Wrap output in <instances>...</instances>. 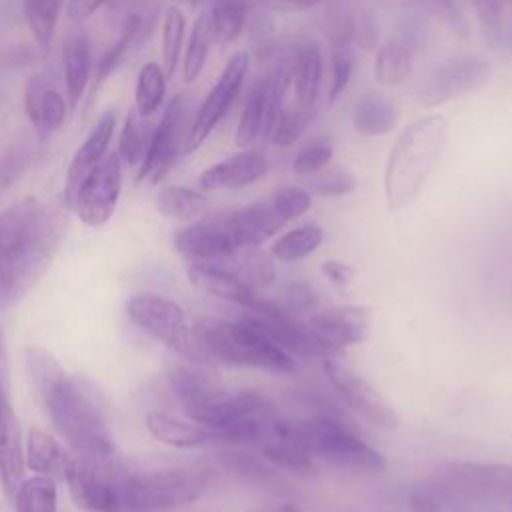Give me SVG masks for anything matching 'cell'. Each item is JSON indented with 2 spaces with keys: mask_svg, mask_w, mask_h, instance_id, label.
<instances>
[{
  "mask_svg": "<svg viewBox=\"0 0 512 512\" xmlns=\"http://www.w3.org/2000/svg\"><path fill=\"white\" fill-rule=\"evenodd\" d=\"M266 170V156L258 150L248 148L206 168L200 174L198 184L202 190H238L264 178Z\"/></svg>",
  "mask_w": 512,
  "mask_h": 512,
  "instance_id": "cell-20",
  "label": "cell"
},
{
  "mask_svg": "<svg viewBox=\"0 0 512 512\" xmlns=\"http://www.w3.org/2000/svg\"><path fill=\"white\" fill-rule=\"evenodd\" d=\"M166 92V74L156 62H148L140 68L136 80V112L140 116L154 114Z\"/></svg>",
  "mask_w": 512,
  "mask_h": 512,
  "instance_id": "cell-39",
  "label": "cell"
},
{
  "mask_svg": "<svg viewBox=\"0 0 512 512\" xmlns=\"http://www.w3.org/2000/svg\"><path fill=\"white\" fill-rule=\"evenodd\" d=\"M144 422H146V430L158 442L178 450H194V448H202L216 442L214 430L194 420H182L178 416H172L160 410H150Z\"/></svg>",
  "mask_w": 512,
  "mask_h": 512,
  "instance_id": "cell-26",
  "label": "cell"
},
{
  "mask_svg": "<svg viewBox=\"0 0 512 512\" xmlns=\"http://www.w3.org/2000/svg\"><path fill=\"white\" fill-rule=\"evenodd\" d=\"M270 10L258 6L248 14V44L260 62H270L278 52V40L274 36V22Z\"/></svg>",
  "mask_w": 512,
  "mask_h": 512,
  "instance_id": "cell-43",
  "label": "cell"
},
{
  "mask_svg": "<svg viewBox=\"0 0 512 512\" xmlns=\"http://www.w3.org/2000/svg\"><path fill=\"white\" fill-rule=\"evenodd\" d=\"M122 190V160L118 152H108L102 162L84 178L68 208L92 228L104 226L118 204Z\"/></svg>",
  "mask_w": 512,
  "mask_h": 512,
  "instance_id": "cell-11",
  "label": "cell"
},
{
  "mask_svg": "<svg viewBox=\"0 0 512 512\" xmlns=\"http://www.w3.org/2000/svg\"><path fill=\"white\" fill-rule=\"evenodd\" d=\"M504 2H506V0H504Z\"/></svg>",
  "mask_w": 512,
  "mask_h": 512,
  "instance_id": "cell-62",
  "label": "cell"
},
{
  "mask_svg": "<svg viewBox=\"0 0 512 512\" xmlns=\"http://www.w3.org/2000/svg\"><path fill=\"white\" fill-rule=\"evenodd\" d=\"M62 64H64V82L70 108L74 110L86 90L92 70L90 40L82 28H74L66 34L62 44Z\"/></svg>",
  "mask_w": 512,
  "mask_h": 512,
  "instance_id": "cell-28",
  "label": "cell"
},
{
  "mask_svg": "<svg viewBox=\"0 0 512 512\" xmlns=\"http://www.w3.org/2000/svg\"><path fill=\"white\" fill-rule=\"evenodd\" d=\"M62 232L58 214L34 196L0 214V312L16 306L44 276Z\"/></svg>",
  "mask_w": 512,
  "mask_h": 512,
  "instance_id": "cell-2",
  "label": "cell"
},
{
  "mask_svg": "<svg viewBox=\"0 0 512 512\" xmlns=\"http://www.w3.org/2000/svg\"><path fill=\"white\" fill-rule=\"evenodd\" d=\"M248 512H302V510L292 502H276V504H266V506L252 508Z\"/></svg>",
  "mask_w": 512,
  "mask_h": 512,
  "instance_id": "cell-57",
  "label": "cell"
},
{
  "mask_svg": "<svg viewBox=\"0 0 512 512\" xmlns=\"http://www.w3.org/2000/svg\"><path fill=\"white\" fill-rule=\"evenodd\" d=\"M24 470L26 460L20 422L4 390L0 392V484L6 496L12 498L16 494L20 482L24 480Z\"/></svg>",
  "mask_w": 512,
  "mask_h": 512,
  "instance_id": "cell-19",
  "label": "cell"
},
{
  "mask_svg": "<svg viewBox=\"0 0 512 512\" xmlns=\"http://www.w3.org/2000/svg\"><path fill=\"white\" fill-rule=\"evenodd\" d=\"M176 252L188 262H206L230 256L242 248L236 246L224 214L204 216L190 222L174 236Z\"/></svg>",
  "mask_w": 512,
  "mask_h": 512,
  "instance_id": "cell-17",
  "label": "cell"
},
{
  "mask_svg": "<svg viewBox=\"0 0 512 512\" xmlns=\"http://www.w3.org/2000/svg\"><path fill=\"white\" fill-rule=\"evenodd\" d=\"M502 42H506V44H508V48L512 50V28L504 34V40H502Z\"/></svg>",
  "mask_w": 512,
  "mask_h": 512,
  "instance_id": "cell-58",
  "label": "cell"
},
{
  "mask_svg": "<svg viewBox=\"0 0 512 512\" xmlns=\"http://www.w3.org/2000/svg\"><path fill=\"white\" fill-rule=\"evenodd\" d=\"M456 498L452 488L438 476L408 492V506L412 512H442V508Z\"/></svg>",
  "mask_w": 512,
  "mask_h": 512,
  "instance_id": "cell-46",
  "label": "cell"
},
{
  "mask_svg": "<svg viewBox=\"0 0 512 512\" xmlns=\"http://www.w3.org/2000/svg\"><path fill=\"white\" fill-rule=\"evenodd\" d=\"M396 122V106L380 94H364L354 104L352 126L362 136H384L394 130Z\"/></svg>",
  "mask_w": 512,
  "mask_h": 512,
  "instance_id": "cell-30",
  "label": "cell"
},
{
  "mask_svg": "<svg viewBox=\"0 0 512 512\" xmlns=\"http://www.w3.org/2000/svg\"><path fill=\"white\" fill-rule=\"evenodd\" d=\"M312 118H314V108H306L300 104H294L292 108L282 110L272 128L270 142L282 148L296 144L304 134V130L308 128V124L312 122Z\"/></svg>",
  "mask_w": 512,
  "mask_h": 512,
  "instance_id": "cell-45",
  "label": "cell"
},
{
  "mask_svg": "<svg viewBox=\"0 0 512 512\" xmlns=\"http://www.w3.org/2000/svg\"><path fill=\"white\" fill-rule=\"evenodd\" d=\"M6 390V384H4V380H2V376H0V392H4Z\"/></svg>",
  "mask_w": 512,
  "mask_h": 512,
  "instance_id": "cell-59",
  "label": "cell"
},
{
  "mask_svg": "<svg viewBox=\"0 0 512 512\" xmlns=\"http://www.w3.org/2000/svg\"><path fill=\"white\" fill-rule=\"evenodd\" d=\"M132 470L124 468L116 456H78L72 472L64 480L74 504L86 512H126V486Z\"/></svg>",
  "mask_w": 512,
  "mask_h": 512,
  "instance_id": "cell-7",
  "label": "cell"
},
{
  "mask_svg": "<svg viewBox=\"0 0 512 512\" xmlns=\"http://www.w3.org/2000/svg\"><path fill=\"white\" fill-rule=\"evenodd\" d=\"M268 430L282 438H288L312 456L324 458L340 468L362 472V474H382L388 468L386 458L364 442L344 420L324 414H312L308 418H280L276 416Z\"/></svg>",
  "mask_w": 512,
  "mask_h": 512,
  "instance_id": "cell-5",
  "label": "cell"
},
{
  "mask_svg": "<svg viewBox=\"0 0 512 512\" xmlns=\"http://www.w3.org/2000/svg\"><path fill=\"white\" fill-rule=\"evenodd\" d=\"M212 474L200 468H168L148 474L132 472L126 486V512H158L198 500Z\"/></svg>",
  "mask_w": 512,
  "mask_h": 512,
  "instance_id": "cell-6",
  "label": "cell"
},
{
  "mask_svg": "<svg viewBox=\"0 0 512 512\" xmlns=\"http://www.w3.org/2000/svg\"><path fill=\"white\" fill-rule=\"evenodd\" d=\"M186 274H188V280L196 288H200L212 296H218L222 300L234 302V304L246 308L250 314L260 312L266 302V296L258 294L256 288L248 286L230 268V264L226 262V256L218 258V260H206V262H188Z\"/></svg>",
  "mask_w": 512,
  "mask_h": 512,
  "instance_id": "cell-15",
  "label": "cell"
},
{
  "mask_svg": "<svg viewBox=\"0 0 512 512\" xmlns=\"http://www.w3.org/2000/svg\"><path fill=\"white\" fill-rule=\"evenodd\" d=\"M168 384L174 396L180 400L186 414L216 400L228 390L216 376L208 374L202 368V364L200 366L174 364L168 370Z\"/></svg>",
  "mask_w": 512,
  "mask_h": 512,
  "instance_id": "cell-25",
  "label": "cell"
},
{
  "mask_svg": "<svg viewBox=\"0 0 512 512\" xmlns=\"http://www.w3.org/2000/svg\"><path fill=\"white\" fill-rule=\"evenodd\" d=\"M190 124L186 98L182 94L174 96L168 102L160 122L152 130L150 146L138 170V182L148 180L150 184H158L170 172L178 156L184 154Z\"/></svg>",
  "mask_w": 512,
  "mask_h": 512,
  "instance_id": "cell-9",
  "label": "cell"
},
{
  "mask_svg": "<svg viewBox=\"0 0 512 512\" xmlns=\"http://www.w3.org/2000/svg\"><path fill=\"white\" fill-rule=\"evenodd\" d=\"M306 190L318 196H346L356 190V178L350 170L336 166L312 174V180Z\"/></svg>",
  "mask_w": 512,
  "mask_h": 512,
  "instance_id": "cell-48",
  "label": "cell"
},
{
  "mask_svg": "<svg viewBox=\"0 0 512 512\" xmlns=\"http://www.w3.org/2000/svg\"><path fill=\"white\" fill-rule=\"evenodd\" d=\"M184 30H186V18L182 10L178 6H168L162 22V70L166 78H170L176 70L180 50H182Z\"/></svg>",
  "mask_w": 512,
  "mask_h": 512,
  "instance_id": "cell-44",
  "label": "cell"
},
{
  "mask_svg": "<svg viewBox=\"0 0 512 512\" xmlns=\"http://www.w3.org/2000/svg\"><path fill=\"white\" fill-rule=\"evenodd\" d=\"M218 460L230 474L240 478L244 484H250L254 488H260L272 494L290 492L288 482L280 476L278 468L272 466L266 458H258L244 450L232 448V450L220 452Z\"/></svg>",
  "mask_w": 512,
  "mask_h": 512,
  "instance_id": "cell-27",
  "label": "cell"
},
{
  "mask_svg": "<svg viewBox=\"0 0 512 512\" xmlns=\"http://www.w3.org/2000/svg\"><path fill=\"white\" fill-rule=\"evenodd\" d=\"M448 138L450 122L440 114L418 118L400 132L384 170V196L390 210H402L420 196L446 152Z\"/></svg>",
  "mask_w": 512,
  "mask_h": 512,
  "instance_id": "cell-4",
  "label": "cell"
},
{
  "mask_svg": "<svg viewBox=\"0 0 512 512\" xmlns=\"http://www.w3.org/2000/svg\"><path fill=\"white\" fill-rule=\"evenodd\" d=\"M212 42H214V28H212V22H210L208 14L202 10L200 16L196 18L194 26H192L188 46H186V54H184L182 74H184L186 82H194L200 76V72L206 64Z\"/></svg>",
  "mask_w": 512,
  "mask_h": 512,
  "instance_id": "cell-37",
  "label": "cell"
},
{
  "mask_svg": "<svg viewBox=\"0 0 512 512\" xmlns=\"http://www.w3.org/2000/svg\"><path fill=\"white\" fill-rule=\"evenodd\" d=\"M156 208L168 218L180 222H196L206 216L208 200L198 190L186 186H166L156 194Z\"/></svg>",
  "mask_w": 512,
  "mask_h": 512,
  "instance_id": "cell-31",
  "label": "cell"
},
{
  "mask_svg": "<svg viewBox=\"0 0 512 512\" xmlns=\"http://www.w3.org/2000/svg\"><path fill=\"white\" fill-rule=\"evenodd\" d=\"M456 512H466V510H456Z\"/></svg>",
  "mask_w": 512,
  "mask_h": 512,
  "instance_id": "cell-61",
  "label": "cell"
},
{
  "mask_svg": "<svg viewBox=\"0 0 512 512\" xmlns=\"http://www.w3.org/2000/svg\"><path fill=\"white\" fill-rule=\"evenodd\" d=\"M322 242V228L316 224H302L272 244V254L280 260H300L312 254Z\"/></svg>",
  "mask_w": 512,
  "mask_h": 512,
  "instance_id": "cell-41",
  "label": "cell"
},
{
  "mask_svg": "<svg viewBox=\"0 0 512 512\" xmlns=\"http://www.w3.org/2000/svg\"><path fill=\"white\" fill-rule=\"evenodd\" d=\"M438 478L444 480L456 496H470V498L512 496L510 464L446 460L438 464Z\"/></svg>",
  "mask_w": 512,
  "mask_h": 512,
  "instance_id": "cell-14",
  "label": "cell"
},
{
  "mask_svg": "<svg viewBox=\"0 0 512 512\" xmlns=\"http://www.w3.org/2000/svg\"><path fill=\"white\" fill-rule=\"evenodd\" d=\"M116 126V116L112 110L104 112L96 126L90 130L86 140L80 144L76 154L72 156V162L68 166L66 174V186H64V202L70 206L76 190L84 182V178L102 162V158L108 154V144L112 140Z\"/></svg>",
  "mask_w": 512,
  "mask_h": 512,
  "instance_id": "cell-21",
  "label": "cell"
},
{
  "mask_svg": "<svg viewBox=\"0 0 512 512\" xmlns=\"http://www.w3.org/2000/svg\"><path fill=\"white\" fill-rule=\"evenodd\" d=\"M140 26H142V18L138 14H130L124 20L116 42L104 52V56L96 64V80H94L96 86H100L122 64V60L130 52V48H132V44H134V40L140 32Z\"/></svg>",
  "mask_w": 512,
  "mask_h": 512,
  "instance_id": "cell-42",
  "label": "cell"
},
{
  "mask_svg": "<svg viewBox=\"0 0 512 512\" xmlns=\"http://www.w3.org/2000/svg\"><path fill=\"white\" fill-rule=\"evenodd\" d=\"M354 72V56L352 48L330 50V88H328V102L334 104L350 84Z\"/></svg>",
  "mask_w": 512,
  "mask_h": 512,
  "instance_id": "cell-50",
  "label": "cell"
},
{
  "mask_svg": "<svg viewBox=\"0 0 512 512\" xmlns=\"http://www.w3.org/2000/svg\"><path fill=\"white\" fill-rule=\"evenodd\" d=\"M0 354H2V336H0Z\"/></svg>",
  "mask_w": 512,
  "mask_h": 512,
  "instance_id": "cell-60",
  "label": "cell"
},
{
  "mask_svg": "<svg viewBox=\"0 0 512 512\" xmlns=\"http://www.w3.org/2000/svg\"><path fill=\"white\" fill-rule=\"evenodd\" d=\"M324 372L332 388L342 396V400L366 422L382 430H396L400 418L392 404L356 370L336 362L332 358L324 360Z\"/></svg>",
  "mask_w": 512,
  "mask_h": 512,
  "instance_id": "cell-13",
  "label": "cell"
},
{
  "mask_svg": "<svg viewBox=\"0 0 512 512\" xmlns=\"http://www.w3.org/2000/svg\"><path fill=\"white\" fill-rule=\"evenodd\" d=\"M502 4H504V0H472L480 30L484 34V40L492 48H498L504 40Z\"/></svg>",
  "mask_w": 512,
  "mask_h": 512,
  "instance_id": "cell-49",
  "label": "cell"
},
{
  "mask_svg": "<svg viewBox=\"0 0 512 512\" xmlns=\"http://www.w3.org/2000/svg\"><path fill=\"white\" fill-rule=\"evenodd\" d=\"M264 98H266V78L260 76L248 88L244 108L236 128V144L242 148H250L258 140H262L264 128Z\"/></svg>",
  "mask_w": 512,
  "mask_h": 512,
  "instance_id": "cell-32",
  "label": "cell"
},
{
  "mask_svg": "<svg viewBox=\"0 0 512 512\" xmlns=\"http://www.w3.org/2000/svg\"><path fill=\"white\" fill-rule=\"evenodd\" d=\"M190 362L202 366L260 368L276 374H292L296 360L270 340L250 316L236 322L202 320L192 324Z\"/></svg>",
  "mask_w": 512,
  "mask_h": 512,
  "instance_id": "cell-3",
  "label": "cell"
},
{
  "mask_svg": "<svg viewBox=\"0 0 512 512\" xmlns=\"http://www.w3.org/2000/svg\"><path fill=\"white\" fill-rule=\"evenodd\" d=\"M258 6L270 10V12H300V10H308L316 4H320L322 0H254Z\"/></svg>",
  "mask_w": 512,
  "mask_h": 512,
  "instance_id": "cell-54",
  "label": "cell"
},
{
  "mask_svg": "<svg viewBox=\"0 0 512 512\" xmlns=\"http://www.w3.org/2000/svg\"><path fill=\"white\" fill-rule=\"evenodd\" d=\"M356 42L366 50L376 42V22L370 10L356 8Z\"/></svg>",
  "mask_w": 512,
  "mask_h": 512,
  "instance_id": "cell-53",
  "label": "cell"
},
{
  "mask_svg": "<svg viewBox=\"0 0 512 512\" xmlns=\"http://www.w3.org/2000/svg\"><path fill=\"white\" fill-rule=\"evenodd\" d=\"M110 0H68V16L74 22H80L94 12H98L102 6H106Z\"/></svg>",
  "mask_w": 512,
  "mask_h": 512,
  "instance_id": "cell-56",
  "label": "cell"
},
{
  "mask_svg": "<svg viewBox=\"0 0 512 512\" xmlns=\"http://www.w3.org/2000/svg\"><path fill=\"white\" fill-rule=\"evenodd\" d=\"M224 218L238 248H254L290 222L272 194L266 200L224 212Z\"/></svg>",
  "mask_w": 512,
  "mask_h": 512,
  "instance_id": "cell-18",
  "label": "cell"
},
{
  "mask_svg": "<svg viewBox=\"0 0 512 512\" xmlns=\"http://www.w3.org/2000/svg\"><path fill=\"white\" fill-rule=\"evenodd\" d=\"M248 66H250V56L246 52H236L226 62L222 74L218 76L216 84L204 98L202 106L198 108L190 124L184 154L198 150L204 144V140L212 134V130L226 118L236 96L244 86V80L248 76Z\"/></svg>",
  "mask_w": 512,
  "mask_h": 512,
  "instance_id": "cell-10",
  "label": "cell"
},
{
  "mask_svg": "<svg viewBox=\"0 0 512 512\" xmlns=\"http://www.w3.org/2000/svg\"><path fill=\"white\" fill-rule=\"evenodd\" d=\"M306 324L326 354L332 356L368 336L370 312L364 306H330L314 312Z\"/></svg>",
  "mask_w": 512,
  "mask_h": 512,
  "instance_id": "cell-16",
  "label": "cell"
},
{
  "mask_svg": "<svg viewBox=\"0 0 512 512\" xmlns=\"http://www.w3.org/2000/svg\"><path fill=\"white\" fill-rule=\"evenodd\" d=\"M24 460L26 468L40 476L66 480L78 456H74L58 438H54L46 430L32 426L24 440Z\"/></svg>",
  "mask_w": 512,
  "mask_h": 512,
  "instance_id": "cell-23",
  "label": "cell"
},
{
  "mask_svg": "<svg viewBox=\"0 0 512 512\" xmlns=\"http://www.w3.org/2000/svg\"><path fill=\"white\" fill-rule=\"evenodd\" d=\"M130 322L152 340L190 358L192 324L180 304L158 294H136L126 302Z\"/></svg>",
  "mask_w": 512,
  "mask_h": 512,
  "instance_id": "cell-8",
  "label": "cell"
},
{
  "mask_svg": "<svg viewBox=\"0 0 512 512\" xmlns=\"http://www.w3.org/2000/svg\"><path fill=\"white\" fill-rule=\"evenodd\" d=\"M292 84L296 104L314 108L324 74V56L316 40H296L290 44Z\"/></svg>",
  "mask_w": 512,
  "mask_h": 512,
  "instance_id": "cell-24",
  "label": "cell"
},
{
  "mask_svg": "<svg viewBox=\"0 0 512 512\" xmlns=\"http://www.w3.org/2000/svg\"><path fill=\"white\" fill-rule=\"evenodd\" d=\"M16 512H56L58 490L56 480L48 476L24 478L12 496Z\"/></svg>",
  "mask_w": 512,
  "mask_h": 512,
  "instance_id": "cell-33",
  "label": "cell"
},
{
  "mask_svg": "<svg viewBox=\"0 0 512 512\" xmlns=\"http://www.w3.org/2000/svg\"><path fill=\"white\" fill-rule=\"evenodd\" d=\"M420 12H410V14H404L400 24H398V42L404 44L410 52L418 50L422 46V42L426 40V26L424 22L420 20Z\"/></svg>",
  "mask_w": 512,
  "mask_h": 512,
  "instance_id": "cell-51",
  "label": "cell"
},
{
  "mask_svg": "<svg viewBox=\"0 0 512 512\" xmlns=\"http://www.w3.org/2000/svg\"><path fill=\"white\" fill-rule=\"evenodd\" d=\"M322 30L330 50L352 48L356 40V8L348 0H332L324 12Z\"/></svg>",
  "mask_w": 512,
  "mask_h": 512,
  "instance_id": "cell-35",
  "label": "cell"
},
{
  "mask_svg": "<svg viewBox=\"0 0 512 512\" xmlns=\"http://www.w3.org/2000/svg\"><path fill=\"white\" fill-rule=\"evenodd\" d=\"M492 66L478 56H458L434 68L418 90V102L426 108L450 102L486 86Z\"/></svg>",
  "mask_w": 512,
  "mask_h": 512,
  "instance_id": "cell-12",
  "label": "cell"
},
{
  "mask_svg": "<svg viewBox=\"0 0 512 512\" xmlns=\"http://www.w3.org/2000/svg\"><path fill=\"white\" fill-rule=\"evenodd\" d=\"M412 68V52L398 40L384 42L374 58V78L382 86L402 84Z\"/></svg>",
  "mask_w": 512,
  "mask_h": 512,
  "instance_id": "cell-34",
  "label": "cell"
},
{
  "mask_svg": "<svg viewBox=\"0 0 512 512\" xmlns=\"http://www.w3.org/2000/svg\"><path fill=\"white\" fill-rule=\"evenodd\" d=\"M26 370L60 438L82 458L114 456V438L102 400L82 376H70L44 346L26 348Z\"/></svg>",
  "mask_w": 512,
  "mask_h": 512,
  "instance_id": "cell-1",
  "label": "cell"
},
{
  "mask_svg": "<svg viewBox=\"0 0 512 512\" xmlns=\"http://www.w3.org/2000/svg\"><path fill=\"white\" fill-rule=\"evenodd\" d=\"M316 302L314 298V290L302 282H292L286 286L284 290V308H288L290 312L296 314V310H302V308H308Z\"/></svg>",
  "mask_w": 512,
  "mask_h": 512,
  "instance_id": "cell-52",
  "label": "cell"
},
{
  "mask_svg": "<svg viewBox=\"0 0 512 512\" xmlns=\"http://www.w3.org/2000/svg\"><path fill=\"white\" fill-rule=\"evenodd\" d=\"M230 268L252 288L270 286L274 280V264L268 254L254 248H242L230 256H226Z\"/></svg>",
  "mask_w": 512,
  "mask_h": 512,
  "instance_id": "cell-36",
  "label": "cell"
},
{
  "mask_svg": "<svg viewBox=\"0 0 512 512\" xmlns=\"http://www.w3.org/2000/svg\"><path fill=\"white\" fill-rule=\"evenodd\" d=\"M256 448L278 470L292 472V474L302 476V478H310L316 472L314 456L306 448H302L300 444H296V442H292L288 438L272 434L268 428H266V432L260 438Z\"/></svg>",
  "mask_w": 512,
  "mask_h": 512,
  "instance_id": "cell-29",
  "label": "cell"
},
{
  "mask_svg": "<svg viewBox=\"0 0 512 512\" xmlns=\"http://www.w3.org/2000/svg\"><path fill=\"white\" fill-rule=\"evenodd\" d=\"M332 154H334V146L330 138L326 136L312 138L296 152L292 160V170L298 176H312L320 172L324 166H328V162L332 160Z\"/></svg>",
  "mask_w": 512,
  "mask_h": 512,
  "instance_id": "cell-47",
  "label": "cell"
},
{
  "mask_svg": "<svg viewBox=\"0 0 512 512\" xmlns=\"http://www.w3.org/2000/svg\"><path fill=\"white\" fill-rule=\"evenodd\" d=\"M24 110L40 140L54 134L66 118L64 98L44 74L28 78L24 88Z\"/></svg>",
  "mask_w": 512,
  "mask_h": 512,
  "instance_id": "cell-22",
  "label": "cell"
},
{
  "mask_svg": "<svg viewBox=\"0 0 512 512\" xmlns=\"http://www.w3.org/2000/svg\"><path fill=\"white\" fill-rule=\"evenodd\" d=\"M322 272L336 286L350 284L352 276H354V270L348 264L340 262V260H326V262H322Z\"/></svg>",
  "mask_w": 512,
  "mask_h": 512,
  "instance_id": "cell-55",
  "label": "cell"
},
{
  "mask_svg": "<svg viewBox=\"0 0 512 512\" xmlns=\"http://www.w3.org/2000/svg\"><path fill=\"white\" fill-rule=\"evenodd\" d=\"M64 0H24V16L30 32L42 48H48L56 32Z\"/></svg>",
  "mask_w": 512,
  "mask_h": 512,
  "instance_id": "cell-38",
  "label": "cell"
},
{
  "mask_svg": "<svg viewBox=\"0 0 512 512\" xmlns=\"http://www.w3.org/2000/svg\"><path fill=\"white\" fill-rule=\"evenodd\" d=\"M152 130L154 128H150L140 120V114L136 110H132L126 116V122L120 134V146H118V156L122 164H128V166L142 164L146 150L150 146Z\"/></svg>",
  "mask_w": 512,
  "mask_h": 512,
  "instance_id": "cell-40",
  "label": "cell"
}]
</instances>
